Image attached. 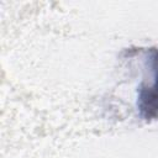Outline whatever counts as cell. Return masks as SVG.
<instances>
[{
	"label": "cell",
	"instance_id": "1",
	"mask_svg": "<svg viewBox=\"0 0 158 158\" xmlns=\"http://www.w3.org/2000/svg\"><path fill=\"white\" fill-rule=\"evenodd\" d=\"M152 79L148 84L139 86L137 107L139 116L144 120L158 118V49H153L149 57Z\"/></svg>",
	"mask_w": 158,
	"mask_h": 158
}]
</instances>
